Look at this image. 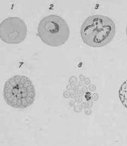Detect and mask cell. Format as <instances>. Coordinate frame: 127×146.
<instances>
[{"mask_svg":"<svg viewBox=\"0 0 127 146\" xmlns=\"http://www.w3.org/2000/svg\"><path fill=\"white\" fill-rule=\"evenodd\" d=\"M81 38L85 44L93 47H101L109 44L116 34V25L110 17L94 14L88 17L80 30Z\"/></svg>","mask_w":127,"mask_h":146,"instance_id":"cell-1","label":"cell"},{"mask_svg":"<svg viewBox=\"0 0 127 146\" xmlns=\"http://www.w3.org/2000/svg\"><path fill=\"white\" fill-rule=\"evenodd\" d=\"M3 98L7 104L16 108H25L34 104L36 90L32 80L24 75H15L6 82Z\"/></svg>","mask_w":127,"mask_h":146,"instance_id":"cell-2","label":"cell"},{"mask_svg":"<svg viewBox=\"0 0 127 146\" xmlns=\"http://www.w3.org/2000/svg\"><path fill=\"white\" fill-rule=\"evenodd\" d=\"M37 32L41 40L50 46L64 44L70 35L67 22L56 14H50L43 18L38 24Z\"/></svg>","mask_w":127,"mask_h":146,"instance_id":"cell-3","label":"cell"},{"mask_svg":"<svg viewBox=\"0 0 127 146\" xmlns=\"http://www.w3.org/2000/svg\"><path fill=\"white\" fill-rule=\"evenodd\" d=\"M27 34L25 22L18 17H8L1 23L0 37L7 43H19L25 39Z\"/></svg>","mask_w":127,"mask_h":146,"instance_id":"cell-4","label":"cell"},{"mask_svg":"<svg viewBox=\"0 0 127 146\" xmlns=\"http://www.w3.org/2000/svg\"><path fill=\"white\" fill-rule=\"evenodd\" d=\"M118 95L121 103L127 108V79L121 84L118 91Z\"/></svg>","mask_w":127,"mask_h":146,"instance_id":"cell-5","label":"cell"},{"mask_svg":"<svg viewBox=\"0 0 127 146\" xmlns=\"http://www.w3.org/2000/svg\"><path fill=\"white\" fill-rule=\"evenodd\" d=\"M126 33H127V31H126Z\"/></svg>","mask_w":127,"mask_h":146,"instance_id":"cell-6","label":"cell"}]
</instances>
